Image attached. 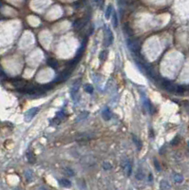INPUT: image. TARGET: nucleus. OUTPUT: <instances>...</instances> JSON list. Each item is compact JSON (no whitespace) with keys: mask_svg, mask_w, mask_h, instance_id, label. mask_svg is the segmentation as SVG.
I'll return each mask as SVG.
<instances>
[{"mask_svg":"<svg viewBox=\"0 0 189 190\" xmlns=\"http://www.w3.org/2000/svg\"><path fill=\"white\" fill-rule=\"evenodd\" d=\"M126 45H127L128 50L134 55H138L140 53L141 46H140V43L136 39H130V38L126 39Z\"/></svg>","mask_w":189,"mask_h":190,"instance_id":"1","label":"nucleus"},{"mask_svg":"<svg viewBox=\"0 0 189 190\" xmlns=\"http://www.w3.org/2000/svg\"><path fill=\"white\" fill-rule=\"evenodd\" d=\"M113 40H114L113 33H112V31L107 28L106 31V35H105V46H106V47L110 46L111 44L113 43Z\"/></svg>","mask_w":189,"mask_h":190,"instance_id":"2","label":"nucleus"},{"mask_svg":"<svg viewBox=\"0 0 189 190\" xmlns=\"http://www.w3.org/2000/svg\"><path fill=\"white\" fill-rule=\"evenodd\" d=\"M162 86L163 88H164L166 90H168L169 92H176V87L175 85H173L170 81L168 80H163L162 81Z\"/></svg>","mask_w":189,"mask_h":190,"instance_id":"3","label":"nucleus"},{"mask_svg":"<svg viewBox=\"0 0 189 190\" xmlns=\"http://www.w3.org/2000/svg\"><path fill=\"white\" fill-rule=\"evenodd\" d=\"M70 73H71V69H66V70H64L63 72L60 73V75L55 79L54 82H56V83H60V82H63V81L67 80V79L69 77Z\"/></svg>","mask_w":189,"mask_h":190,"instance_id":"4","label":"nucleus"},{"mask_svg":"<svg viewBox=\"0 0 189 190\" xmlns=\"http://www.w3.org/2000/svg\"><path fill=\"white\" fill-rule=\"evenodd\" d=\"M38 110H39L38 107H33V108L28 110V111L26 112V114H25V121H28V122L31 121V119L35 116V114L38 112Z\"/></svg>","mask_w":189,"mask_h":190,"instance_id":"5","label":"nucleus"},{"mask_svg":"<svg viewBox=\"0 0 189 190\" xmlns=\"http://www.w3.org/2000/svg\"><path fill=\"white\" fill-rule=\"evenodd\" d=\"M80 85H81V81L80 80H77L75 83L73 84V86H72L70 92H71V95H72L73 97L75 96L76 94H77V93H78L79 88H80Z\"/></svg>","mask_w":189,"mask_h":190,"instance_id":"6","label":"nucleus"},{"mask_svg":"<svg viewBox=\"0 0 189 190\" xmlns=\"http://www.w3.org/2000/svg\"><path fill=\"white\" fill-rule=\"evenodd\" d=\"M123 167H124V169L125 170V172H126V174H127V176H130L131 171H132V165H131V164H130V162L129 161L124 162Z\"/></svg>","mask_w":189,"mask_h":190,"instance_id":"7","label":"nucleus"},{"mask_svg":"<svg viewBox=\"0 0 189 190\" xmlns=\"http://www.w3.org/2000/svg\"><path fill=\"white\" fill-rule=\"evenodd\" d=\"M47 64H48V66H50V68H52L53 69H56L57 68H58V62H57L55 59H53V58H50V59H48Z\"/></svg>","mask_w":189,"mask_h":190,"instance_id":"8","label":"nucleus"},{"mask_svg":"<svg viewBox=\"0 0 189 190\" xmlns=\"http://www.w3.org/2000/svg\"><path fill=\"white\" fill-rule=\"evenodd\" d=\"M103 118H104L106 121H109L111 119V111L109 110L108 107H106V108L103 110Z\"/></svg>","mask_w":189,"mask_h":190,"instance_id":"9","label":"nucleus"},{"mask_svg":"<svg viewBox=\"0 0 189 190\" xmlns=\"http://www.w3.org/2000/svg\"><path fill=\"white\" fill-rule=\"evenodd\" d=\"M132 139H133V142H134V144L136 145V146H137L138 150H140L141 148H142V142H141V140H140L137 136H135V135L132 136Z\"/></svg>","mask_w":189,"mask_h":190,"instance_id":"10","label":"nucleus"},{"mask_svg":"<svg viewBox=\"0 0 189 190\" xmlns=\"http://www.w3.org/2000/svg\"><path fill=\"white\" fill-rule=\"evenodd\" d=\"M124 31H125V32L127 34V35L131 36L133 34L132 32V28H130L129 25H128V23H125V25H124Z\"/></svg>","mask_w":189,"mask_h":190,"instance_id":"11","label":"nucleus"},{"mask_svg":"<svg viewBox=\"0 0 189 190\" xmlns=\"http://www.w3.org/2000/svg\"><path fill=\"white\" fill-rule=\"evenodd\" d=\"M59 183L61 185H63V186H66V187H69L71 184V183L69 182V180H66V179H60L59 180Z\"/></svg>","mask_w":189,"mask_h":190,"instance_id":"12","label":"nucleus"},{"mask_svg":"<svg viewBox=\"0 0 189 190\" xmlns=\"http://www.w3.org/2000/svg\"><path fill=\"white\" fill-rule=\"evenodd\" d=\"M112 12H113V7H112L111 5H109L108 7H107V9H106V19H109V18H110Z\"/></svg>","mask_w":189,"mask_h":190,"instance_id":"13","label":"nucleus"},{"mask_svg":"<svg viewBox=\"0 0 189 190\" xmlns=\"http://www.w3.org/2000/svg\"><path fill=\"white\" fill-rule=\"evenodd\" d=\"M27 158H28L29 163H31V164H34V163H35V157L33 156V154L31 152H28V153H27Z\"/></svg>","mask_w":189,"mask_h":190,"instance_id":"14","label":"nucleus"},{"mask_svg":"<svg viewBox=\"0 0 189 190\" xmlns=\"http://www.w3.org/2000/svg\"><path fill=\"white\" fill-rule=\"evenodd\" d=\"M25 177H26V179H27L28 182H31V180H32V179H33V173L31 172V170L26 171V173H25Z\"/></svg>","mask_w":189,"mask_h":190,"instance_id":"15","label":"nucleus"},{"mask_svg":"<svg viewBox=\"0 0 189 190\" xmlns=\"http://www.w3.org/2000/svg\"><path fill=\"white\" fill-rule=\"evenodd\" d=\"M106 57H107V51H106V50H102V51L100 52L99 59L101 60L102 62H104L105 60L106 59Z\"/></svg>","mask_w":189,"mask_h":190,"instance_id":"16","label":"nucleus"},{"mask_svg":"<svg viewBox=\"0 0 189 190\" xmlns=\"http://www.w3.org/2000/svg\"><path fill=\"white\" fill-rule=\"evenodd\" d=\"M85 90L86 92L89 93V94H91V93H93V90H94V88H93V87L91 85H89V84H87V85L85 86Z\"/></svg>","mask_w":189,"mask_h":190,"instance_id":"17","label":"nucleus"},{"mask_svg":"<svg viewBox=\"0 0 189 190\" xmlns=\"http://www.w3.org/2000/svg\"><path fill=\"white\" fill-rule=\"evenodd\" d=\"M112 20H113V27L114 28H117L118 26V16H117V13L115 12H113V15H112Z\"/></svg>","mask_w":189,"mask_h":190,"instance_id":"18","label":"nucleus"},{"mask_svg":"<svg viewBox=\"0 0 189 190\" xmlns=\"http://www.w3.org/2000/svg\"><path fill=\"white\" fill-rule=\"evenodd\" d=\"M88 112H87V111L82 112V113L79 114V116H78V118H77V120H76V121L78 122V121H80V120H83V119L87 118V117H88Z\"/></svg>","mask_w":189,"mask_h":190,"instance_id":"19","label":"nucleus"},{"mask_svg":"<svg viewBox=\"0 0 189 190\" xmlns=\"http://www.w3.org/2000/svg\"><path fill=\"white\" fill-rule=\"evenodd\" d=\"M161 188L162 189H167L169 188V184L166 180H162L161 182Z\"/></svg>","mask_w":189,"mask_h":190,"instance_id":"20","label":"nucleus"},{"mask_svg":"<svg viewBox=\"0 0 189 190\" xmlns=\"http://www.w3.org/2000/svg\"><path fill=\"white\" fill-rule=\"evenodd\" d=\"M185 87H182V86H178L177 88H176V92L177 93H183L185 92Z\"/></svg>","mask_w":189,"mask_h":190,"instance_id":"21","label":"nucleus"},{"mask_svg":"<svg viewBox=\"0 0 189 190\" xmlns=\"http://www.w3.org/2000/svg\"><path fill=\"white\" fill-rule=\"evenodd\" d=\"M174 180H175V182H177V183H182V180H183V178H182V176L177 174V175L174 176Z\"/></svg>","mask_w":189,"mask_h":190,"instance_id":"22","label":"nucleus"},{"mask_svg":"<svg viewBox=\"0 0 189 190\" xmlns=\"http://www.w3.org/2000/svg\"><path fill=\"white\" fill-rule=\"evenodd\" d=\"M180 142V137L179 136H176L172 141H171V145H177Z\"/></svg>","mask_w":189,"mask_h":190,"instance_id":"23","label":"nucleus"},{"mask_svg":"<svg viewBox=\"0 0 189 190\" xmlns=\"http://www.w3.org/2000/svg\"><path fill=\"white\" fill-rule=\"evenodd\" d=\"M103 167H104L106 170H109L110 168H112V165L110 164H108L107 162H105L104 164H103Z\"/></svg>","mask_w":189,"mask_h":190,"instance_id":"24","label":"nucleus"},{"mask_svg":"<svg viewBox=\"0 0 189 190\" xmlns=\"http://www.w3.org/2000/svg\"><path fill=\"white\" fill-rule=\"evenodd\" d=\"M154 164H155V167H156L157 170H158V171L161 170V165H160V164H159V162L157 161L156 159L154 160Z\"/></svg>","mask_w":189,"mask_h":190,"instance_id":"25","label":"nucleus"},{"mask_svg":"<svg viewBox=\"0 0 189 190\" xmlns=\"http://www.w3.org/2000/svg\"><path fill=\"white\" fill-rule=\"evenodd\" d=\"M66 171H67V173L69 174V176H71V177H72V176L74 175V171L71 170L70 168H66Z\"/></svg>","mask_w":189,"mask_h":190,"instance_id":"26","label":"nucleus"},{"mask_svg":"<svg viewBox=\"0 0 189 190\" xmlns=\"http://www.w3.org/2000/svg\"><path fill=\"white\" fill-rule=\"evenodd\" d=\"M0 76H1V77H3V78H6V77H7V75H6V73L4 72V70L2 69V68H1V66H0Z\"/></svg>","mask_w":189,"mask_h":190,"instance_id":"27","label":"nucleus"},{"mask_svg":"<svg viewBox=\"0 0 189 190\" xmlns=\"http://www.w3.org/2000/svg\"><path fill=\"white\" fill-rule=\"evenodd\" d=\"M93 1H94L98 6H102V4L104 2V0H93Z\"/></svg>","mask_w":189,"mask_h":190,"instance_id":"28","label":"nucleus"},{"mask_svg":"<svg viewBox=\"0 0 189 190\" xmlns=\"http://www.w3.org/2000/svg\"><path fill=\"white\" fill-rule=\"evenodd\" d=\"M148 179H149V180H152V174H149Z\"/></svg>","mask_w":189,"mask_h":190,"instance_id":"29","label":"nucleus"},{"mask_svg":"<svg viewBox=\"0 0 189 190\" xmlns=\"http://www.w3.org/2000/svg\"><path fill=\"white\" fill-rule=\"evenodd\" d=\"M188 145H189V144H188Z\"/></svg>","mask_w":189,"mask_h":190,"instance_id":"30","label":"nucleus"}]
</instances>
